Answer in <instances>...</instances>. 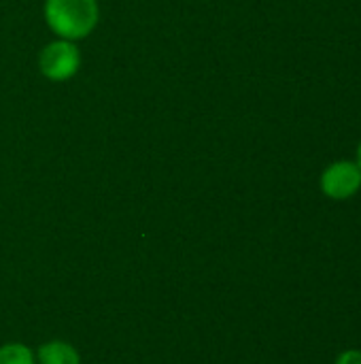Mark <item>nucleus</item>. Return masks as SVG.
<instances>
[{
	"label": "nucleus",
	"mask_w": 361,
	"mask_h": 364,
	"mask_svg": "<svg viewBox=\"0 0 361 364\" xmlns=\"http://www.w3.org/2000/svg\"><path fill=\"white\" fill-rule=\"evenodd\" d=\"M49 28L66 41L89 34L98 21L96 0H47Z\"/></svg>",
	"instance_id": "obj_1"
},
{
	"label": "nucleus",
	"mask_w": 361,
	"mask_h": 364,
	"mask_svg": "<svg viewBox=\"0 0 361 364\" xmlns=\"http://www.w3.org/2000/svg\"><path fill=\"white\" fill-rule=\"evenodd\" d=\"M79 62H81L79 49L70 41H55L47 45L38 58V66L43 75L53 81H64L72 77L79 68Z\"/></svg>",
	"instance_id": "obj_2"
},
{
	"label": "nucleus",
	"mask_w": 361,
	"mask_h": 364,
	"mask_svg": "<svg viewBox=\"0 0 361 364\" xmlns=\"http://www.w3.org/2000/svg\"><path fill=\"white\" fill-rule=\"evenodd\" d=\"M361 188V168L355 162H334L321 175V190L334 200L351 198Z\"/></svg>",
	"instance_id": "obj_3"
},
{
	"label": "nucleus",
	"mask_w": 361,
	"mask_h": 364,
	"mask_svg": "<svg viewBox=\"0 0 361 364\" xmlns=\"http://www.w3.org/2000/svg\"><path fill=\"white\" fill-rule=\"evenodd\" d=\"M40 364H79V354L64 341H49L38 350Z\"/></svg>",
	"instance_id": "obj_4"
},
{
	"label": "nucleus",
	"mask_w": 361,
	"mask_h": 364,
	"mask_svg": "<svg viewBox=\"0 0 361 364\" xmlns=\"http://www.w3.org/2000/svg\"><path fill=\"white\" fill-rule=\"evenodd\" d=\"M0 364H34V356L26 346L11 343L0 348Z\"/></svg>",
	"instance_id": "obj_5"
},
{
	"label": "nucleus",
	"mask_w": 361,
	"mask_h": 364,
	"mask_svg": "<svg viewBox=\"0 0 361 364\" xmlns=\"http://www.w3.org/2000/svg\"><path fill=\"white\" fill-rule=\"evenodd\" d=\"M336 364H361V352H355V350L345 352V354L338 358V363Z\"/></svg>",
	"instance_id": "obj_6"
},
{
	"label": "nucleus",
	"mask_w": 361,
	"mask_h": 364,
	"mask_svg": "<svg viewBox=\"0 0 361 364\" xmlns=\"http://www.w3.org/2000/svg\"><path fill=\"white\" fill-rule=\"evenodd\" d=\"M357 166L361 168V143H360V149H357Z\"/></svg>",
	"instance_id": "obj_7"
}]
</instances>
